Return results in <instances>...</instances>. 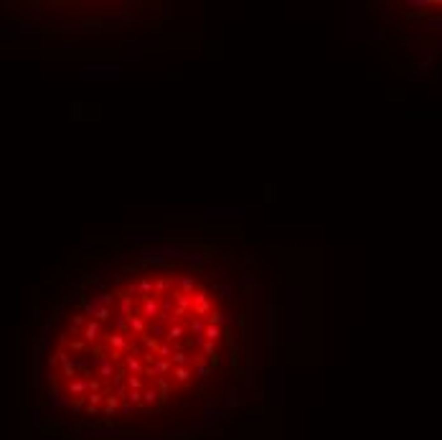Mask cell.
I'll list each match as a JSON object with an SVG mask.
<instances>
[{
  "label": "cell",
  "instance_id": "1",
  "mask_svg": "<svg viewBox=\"0 0 442 440\" xmlns=\"http://www.w3.org/2000/svg\"><path fill=\"white\" fill-rule=\"evenodd\" d=\"M211 300H209V293L206 290H196L193 293V311H191V316H196V318H204V316H211Z\"/></svg>",
  "mask_w": 442,
  "mask_h": 440
},
{
  "label": "cell",
  "instance_id": "21",
  "mask_svg": "<svg viewBox=\"0 0 442 440\" xmlns=\"http://www.w3.org/2000/svg\"><path fill=\"white\" fill-rule=\"evenodd\" d=\"M109 316H112V308H109V305H102V308H99V311H97V318H94V321H99V323H104V321H107Z\"/></svg>",
  "mask_w": 442,
  "mask_h": 440
},
{
  "label": "cell",
  "instance_id": "8",
  "mask_svg": "<svg viewBox=\"0 0 442 440\" xmlns=\"http://www.w3.org/2000/svg\"><path fill=\"white\" fill-rule=\"evenodd\" d=\"M173 311H175V300H173V293H170V295L160 298V321H163V323H170Z\"/></svg>",
  "mask_w": 442,
  "mask_h": 440
},
{
  "label": "cell",
  "instance_id": "22",
  "mask_svg": "<svg viewBox=\"0 0 442 440\" xmlns=\"http://www.w3.org/2000/svg\"><path fill=\"white\" fill-rule=\"evenodd\" d=\"M224 321H226V318H224V313H221L219 308H214V311H211V316H209V323H216V326H221Z\"/></svg>",
  "mask_w": 442,
  "mask_h": 440
},
{
  "label": "cell",
  "instance_id": "17",
  "mask_svg": "<svg viewBox=\"0 0 442 440\" xmlns=\"http://www.w3.org/2000/svg\"><path fill=\"white\" fill-rule=\"evenodd\" d=\"M209 377H211V364H201V366H193V379H196V382H201V384H204V382H206Z\"/></svg>",
  "mask_w": 442,
  "mask_h": 440
},
{
  "label": "cell",
  "instance_id": "3",
  "mask_svg": "<svg viewBox=\"0 0 442 440\" xmlns=\"http://www.w3.org/2000/svg\"><path fill=\"white\" fill-rule=\"evenodd\" d=\"M117 308H120V313L122 316H132L135 313V295H130L127 290H117Z\"/></svg>",
  "mask_w": 442,
  "mask_h": 440
},
{
  "label": "cell",
  "instance_id": "5",
  "mask_svg": "<svg viewBox=\"0 0 442 440\" xmlns=\"http://www.w3.org/2000/svg\"><path fill=\"white\" fill-rule=\"evenodd\" d=\"M122 366H125V371H127V374H135V377H143V371H145L143 359H140V356H135V354H127V356H125V361H122Z\"/></svg>",
  "mask_w": 442,
  "mask_h": 440
},
{
  "label": "cell",
  "instance_id": "10",
  "mask_svg": "<svg viewBox=\"0 0 442 440\" xmlns=\"http://www.w3.org/2000/svg\"><path fill=\"white\" fill-rule=\"evenodd\" d=\"M175 285H178V290H181V293H188V295H193V293H196V285H198V280H196L193 275H181V277H178V282H175Z\"/></svg>",
  "mask_w": 442,
  "mask_h": 440
},
{
  "label": "cell",
  "instance_id": "14",
  "mask_svg": "<svg viewBox=\"0 0 442 440\" xmlns=\"http://www.w3.org/2000/svg\"><path fill=\"white\" fill-rule=\"evenodd\" d=\"M147 331H150V336H155V339H163V341H165V334H168V328H165V323H163L160 318H155V321H150Z\"/></svg>",
  "mask_w": 442,
  "mask_h": 440
},
{
  "label": "cell",
  "instance_id": "11",
  "mask_svg": "<svg viewBox=\"0 0 442 440\" xmlns=\"http://www.w3.org/2000/svg\"><path fill=\"white\" fill-rule=\"evenodd\" d=\"M138 341L143 344V351H150V354H158V351H160V341L155 336H150V334L138 336Z\"/></svg>",
  "mask_w": 442,
  "mask_h": 440
},
{
  "label": "cell",
  "instance_id": "16",
  "mask_svg": "<svg viewBox=\"0 0 442 440\" xmlns=\"http://www.w3.org/2000/svg\"><path fill=\"white\" fill-rule=\"evenodd\" d=\"M188 316H191V313H188ZM206 326H209V323H206L204 318L191 316V326H188V328H191V334H193V336H206Z\"/></svg>",
  "mask_w": 442,
  "mask_h": 440
},
{
  "label": "cell",
  "instance_id": "4",
  "mask_svg": "<svg viewBox=\"0 0 442 440\" xmlns=\"http://www.w3.org/2000/svg\"><path fill=\"white\" fill-rule=\"evenodd\" d=\"M99 336H102V323L92 318L89 323H86V328H84V334H81V341H86L89 346H94V344H99Z\"/></svg>",
  "mask_w": 442,
  "mask_h": 440
},
{
  "label": "cell",
  "instance_id": "18",
  "mask_svg": "<svg viewBox=\"0 0 442 440\" xmlns=\"http://www.w3.org/2000/svg\"><path fill=\"white\" fill-rule=\"evenodd\" d=\"M221 336H224V334H221V326H216V323H209V326H206V341H214V344H216Z\"/></svg>",
  "mask_w": 442,
  "mask_h": 440
},
{
  "label": "cell",
  "instance_id": "9",
  "mask_svg": "<svg viewBox=\"0 0 442 440\" xmlns=\"http://www.w3.org/2000/svg\"><path fill=\"white\" fill-rule=\"evenodd\" d=\"M183 336H186V326H183V323L168 326V334H165V341H168V344H178V341H183Z\"/></svg>",
  "mask_w": 442,
  "mask_h": 440
},
{
  "label": "cell",
  "instance_id": "13",
  "mask_svg": "<svg viewBox=\"0 0 442 440\" xmlns=\"http://www.w3.org/2000/svg\"><path fill=\"white\" fill-rule=\"evenodd\" d=\"M170 288H173V280H170V277H155V298L170 295V293H168Z\"/></svg>",
  "mask_w": 442,
  "mask_h": 440
},
{
  "label": "cell",
  "instance_id": "7",
  "mask_svg": "<svg viewBox=\"0 0 442 440\" xmlns=\"http://www.w3.org/2000/svg\"><path fill=\"white\" fill-rule=\"evenodd\" d=\"M191 379H193V369L191 366H175L173 369V382L175 384L186 387V384H191Z\"/></svg>",
  "mask_w": 442,
  "mask_h": 440
},
{
  "label": "cell",
  "instance_id": "6",
  "mask_svg": "<svg viewBox=\"0 0 442 440\" xmlns=\"http://www.w3.org/2000/svg\"><path fill=\"white\" fill-rule=\"evenodd\" d=\"M147 326H150V321H147V318L135 316V313L130 316V334H135V336H145V334H147Z\"/></svg>",
  "mask_w": 442,
  "mask_h": 440
},
{
  "label": "cell",
  "instance_id": "12",
  "mask_svg": "<svg viewBox=\"0 0 442 440\" xmlns=\"http://www.w3.org/2000/svg\"><path fill=\"white\" fill-rule=\"evenodd\" d=\"M173 300L178 308H183V311H193V295L188 293H181V290H173Z\"/></svg>",
  "mask_w": 442,
  "mask_h": 440
},
{
  "label": "cell",
  "instance_id": "15",
  "mask_svg": "<svg viewBox=\"0 0 442 440\" xmlns=\"http://www.w3.org/2000/svg\"><path fill=\"white\" fill-rule=\"evenodd\" d=\"M170 361H173V366H191V369H193V359L186 354L183 349H175V354H173Z\"/></svg>",
  "mask_w": 442,
  "mask_h": 440
},
{
  "label": "cell",
  "instance_id": "19",
  "mask_svg": "<svg viewBox=\"0 0 442 440\" xmlns=\"http://www.w3.org/2000/svg\"><path fill=\"white\" fill-rule=\"evenodd\" d=\"M115 331H117V334L130 331V318H127V316H122V313H117V316H115Z\"/></svg>",
  "mask_w": 442,
  "mask_h": 440
},
{
  "label": "cell",
  "instance_id": "20",
  "mask_svg": "<svg viewBox=\"0 0 442 440\" xmlns=\"http://www.w3.org/2000/svg\"><path fill=\"white\" fill-rule=\"evenodd\" d=\"M173 354H175V344L163 341V344H160V351H158V356H160V359H173Z\"/></svg>",
  "mask_w": 442,
  "mask_h": 440
},
{
  "label": "cell",
  "instance_id": "2",
  "mask_svg": "<svg viewBox=\"0 0 442 440\" xmlns=\"http://www.w3.org/2000/svg\"><path fill=\"white\" fill-rule=\"evenodd\" d=\"M140 316L143 318H147V321H155V318H160V298H143L140 300Z\"/></svg>",
  "mask_w": 442,
  "mask_h": 440
}]
</instances>
